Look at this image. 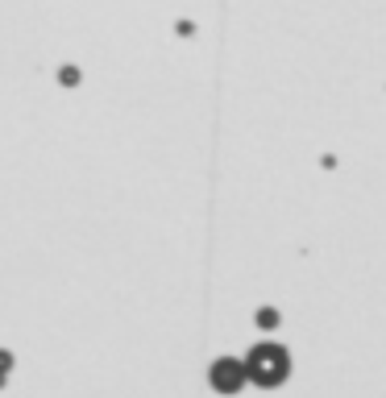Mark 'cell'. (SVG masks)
I'll return each instance as SVG.
<instances>
[{
	"label": "cell",
	"instance_id": "6da1fadb",
	"mask_svg": "<svg viewBox=\"0 0 386 398\" xmlns=\"http://www.w3.org/2000/svg\"><path fill=\"white\" fill-rule=\"evenodd\" d=\"M245 370H249L254 382L274 386V382H283V374H287V353L274 349V345H262V349H254V357L245 361Z\"/></svg>",
	"mask_w": 386,
	"mask_h": 398
},
{
	"label": "cell",
	"instance_id": "7a4b0ae2",
	"mask_svg": "<svg viewBox=\"0 0 386 398\" xmlns=\"http://www.w3.org/2000/svg\"><path fill=\"white\" fill-rule=\"evenodd\" d=\"M245 378H249V370L237 365V361H216V365H212V382H216L220 390H237Z\"/></svg>",
	"mask_w": 386,
	"mask_h": 398
}]
</instances>
